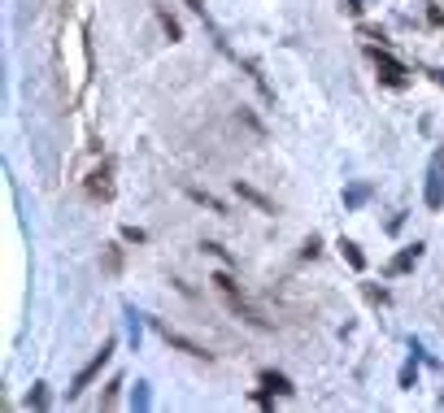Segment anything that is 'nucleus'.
<instances>
[{
    "label": "nucleus",
    "instance_id": "11",
    "mask_svg": "<svg viewBox=\"0 0 444 413\" xmlns=\"http://www.w3.org/2000/svg\"><path fill=\"white\" fill-rule=\"evenodd\" d=\"M213 283H218V287H222L227 296H240V283H236L231 274H213Z\"/></svg>",
    "mask_w": 444,
    "mask_h": 413
},
{
    "label": "nucleus",
    "instance_id": "4",
    "mask_svg": "<svg viewBox=\"0 0 444 413\" xmlns=\"http://www.w3.org/2000/svg\"><path fill=\"white\" fill-rule=\"evenodd\" d=\"M157 330H161V339H166V344H174L179 353H188V357H209V353L201 348V344H192V339H183V335H179V330H170L166 322H157Z\"/></svg>",
    "mask_w": 444,
    "mask_h": 413
},
{
    "label": "nucleus",
    "instance_id": "12",
    "mask_svg": "<svg viewBox=\"0 0 444 413\" xmlns=\"http://www.w3.org/2000/svg\"><path fill=\"white\" fill-rule=\"evenodd\" d=\"M157 18H161V26H166V31H170V40H179V22L170 18V13H157Z\"/></svg>",
    "mask_w": 444,
    "mask_h": 413
},
{
    "label": "nucleus",
    "instance_id": "2",
    "mask_svg": "<svg viewBox=\"0 0 444 413\" xmlns=\"http://www.w3.org/2000/svg\"><path fill=\"white\" fill-rule=\"evenodd\" d=\"M109 353H113V344H105V348H101V353H96V357L88 361V366H83V370H79V378H74V387H70V396H79V391H83V387L92 383V378H96V374H101V370H105V361H109Z\"/></svg>",
    "mask_w": 444,
    "mask_h": 413
},
{
    "label": "nucleus",
    "instance_id": "1",
    "mask_svg": "<svg viewBox=\"0 0 444 413\" xmlns=\"http://www.w3.org/2000/svg\"><path fill=\"white\" fill-rule=\"evenodd\" d=\"M375 70H379V78L388 83V87H405V65L397 61V57H388V53H379V48H375Z\"/></svg>",
    "mask_w": 444,
    "mask_h": 413
},
{
    "label": "nucleus",
    "instance_id": "13",
    "mask_svg": "<svg viewBox=\"0 0 444 413\" xmlns=\"http://www.w3.org/2000/svg\"><path fill=\"white\" fill-rule=\"evenodd\" d=\"M26 405H35V409H44V405H48V391H44V387H35V391H31V401H26Z\"/></svg>",
    "mask_w": 444,
    "mask_h": 413
},
{
    "label": "nucleus",
    "instance_id": "3",
    "mask_svg": "<svg viewBox=\"0 0 444 413\" xmlns=\"http://www.w3.org/2000/svg\"><path fill=\"white\" fill-rule=\"evenodd\" d=\"M427 205H431V209L444 205V157H436L431 174H427Z\"/></svg>",
    "mask_w": 444,
    "mask_h": 413
},
{
    "label": "nucleus",
    "instance_id": "10",
    "mask_svg": "<svg viewBox=\"0 0 444 413\" xmlns=\"http://www.w3.org/2000/svg\"><path fill=\"white\" fill-rule=\"evenodd\" d=\"M188 196H192L196 205H205V209H213V213H222V201H213L209 192H196V187H188Z\"/></svg>",
    "mask_w": 444,
    "mask_h": 413
},
{
    "label": "nucleus",
    "instance_id": "7",
    "mask_svg": "<svg viewBox=\"0 0 444 413\" xmlns=\"http://www.w3.org/2000/svg\"><path fill=\"white\" fill-rule=\"evenodd\" d=\"M236 192L244 196V201H253V205H257L261 213H274V205H270V201H266V196H261L257 187H249V183H236Z\"/></svg>",
    "mask_w": 444,
    "mask_h": 413
},
{
    "label": "nucleus",
    "instance_id": "6",
    "mask_svg": "<svg viewBox=\"0 0 444 413\" xmlns=\"http://www.w3.org/2000/svg\"><path fill=\"white\" fill-rule=\"evenodd\" d=\"M261 387H266V391H274V396H288V391H292V383H288L283 374H274V370H266V374H261Z\"/></svg>",
    "mask_w": 444,
    "mask_h": 413
},
{
    "label": "nucleus",
    "instance_id": "9",
    "mask_svg": "<svg viewBox=\"0 0 444 413\" xmlns=\"http://www.w3.org/2000/svg\"><path fill=\"white\" fill-rule=\"evenodd\" d=\"M418 253H422L418 244H414V248H405V253H401L397 261H392V274H401V270H409V266H414V261H418Z\"/></svg>",
    "mask_w": 444,
    "mask_h": 413
},
{
    "label": "nucleus",
    "instance_id": "8",
    "mask_svg": "<svg viewBox=\"0 0 444 413\" xmlns=\"http://www.w3.org/2000/svg\"><path fill=\"white\" fill-rule=\"evenodd\" d=\"M340 253L349 257V266H353V270H366V257H361V248H357L353 239H340Z\"/></svg>",
    "mask_w": 444,
    "mask_h": 413
},
{
    "label": "nucleus",
    "instance_id": "5",
    "mask_svg": "<svg viewBox=\"0 0 444 413\" xmlns=\"http://www.w3.org/2000/svg\"><path fill=\"white\" fill-rule=\"evenodd\" d=\"M88 192H92V196H101V201H109V196H113V187H109V170L88 174Z\"/></svg>",
    "mask_w": 444,
    "mask_h": 413
}]
</instances>
